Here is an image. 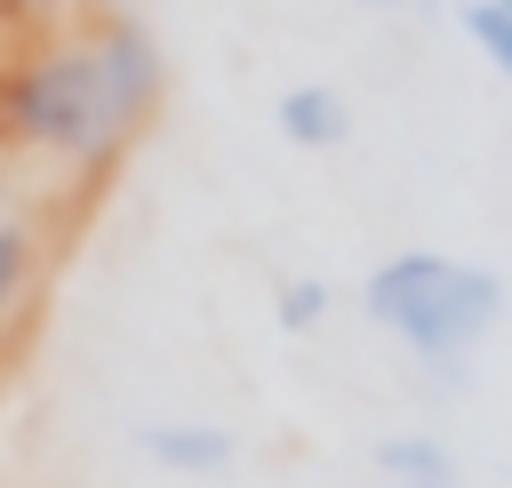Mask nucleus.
Masks as SVG:
<instances>
[{"instance_id": "1", "label": "nucleus", "mask_w": 512, "mask_h": 488, "mask_svg": "<svg viewBox=\"0 0 512 488\" xmlns=\"http://www.w3.org/2000/svg\"><path fill=\"white\" fill-rule=\"evenodd\" d=\"M160 96H168L160 40L128 8H104L96 24L48 32L0 64V144L64 176H104L152 128Z\"/></svg>"}, {"instance_id": "2", "label": "nucleus", "mask_w": 512, "mask_h": 488, "mask_svg": "<svg viewBox=\"0 0 512 488\" xmlns=\"http://www.w3.org/2000/svg\"><path fill=\"white\" fill-rule=\"evenodd\" d=\"M360 304L392 344H408L424 368L456 376L480 352V336L504 320V280L448 248H400L360 280Z\"/></svg>"}, {"instance_id": "3", "label": "nucleus", "mask_w": 512, "mask_h": 488, "mask_svg": "<svg viewBox=\"0 0 512 488\" xmlns=\"http://www.w3.org/2000/svg\"><path fill=\"white\" fill-rule=\"evenodd\" d=\"M144 456H152L160 472H176V480H216V472H232L240 440H232L224 424H200V416H168V424H144Z\"/></svg>"}, {"instance_id": "4", "label": "nucleus", "mask_w": 512, "mask_h": 488, "mask_svg": "<svg viewBox=\"0 0 512 488\" xmlns=\"http://www.w3.org/2000/svg\"><path fill=\"white\" fill-rule=\"evenodd\" d=\"M40 264H48V248H40V216L0 200V328H8V320L32 304V288H40Z\"/></svg>"}, {"instance_id": "5", "label": "nucleus", "mask_w": 512, "mask_h": 488, "mask_svg": "<svg viewBox=\"0 0 512 488\" xmlns=\"http://www.w3.org/2000/svg\"><path fill=\"white\" fill-rule=\"evenodd\" d=\"M376 472H384L392 488H464L456 448L432 440V432H384V440H376Z\"/></svg>"}, {"instance_id": "6", "label": "nucleus", "mask_w": 512, "mask_h": 488, "mask_svg": "<svg viewBox=\"0 0 512 488\" xmlns=\"http://www.w3.org/2000/svg\"><path fill=\"white\" fill-rule=\"evenodd\" d=\"M280 136L304 144V152H336V144L352 136V104H344L328 80H304V88L280 96Z\"/></svg>"}, {"instance_id": "7", "label": "nucleus", "mask_w": 512, "mask_h": 488, "mask_svg": "<svg viewBox=\"0 0 512 488\" xmlns=\"http://www.w3.org/2000/svg\"><path fill=\"white\" fill-rule=\"evenodd\" d=\"M464 32H472V48L512 80V0H472V8H464Z\"/></svg>"}, {"instance_id": "8", "label": "nucleus", "mask_w": 512, "mask_h": 488, "mask_svg": "<svg viewBox=\"0 0 512 488\" xmlns=\"http://www.w3.org/2000/svg\"><path fill=\"white\" fill-rule=\"evenodd\" d=\"M272 320H280V328H320V320H328V280H288V288L272 296Z\"/></svg>"}, {"instance_id": "9", "label": "nucleus", "mask_w": 512, "mask_h": 488, "mask_svg": "<svg viewBox=\"0 0 512 488\" xmlns=\"http://www.w3.org/2000/svg\"><path fill=\"white\" fill-rule=\"evenodd\" d=\"M64 8H72V0H0V16H8V24H56Z\"/></svg>"}, {"instance_id": "10", "label": "nucleus", "mask_w": 512, "mask_h": 488, "mask_svg": "<svg viewBox=\"0 0 512 488\" xmlns=\"http://www.w3.org/2000/svg\"><path fill=\"white\" fill-rule=\"evenodd\" d=\"M376 8H392V0H376Z\"/></svg>"}]
</instances>
